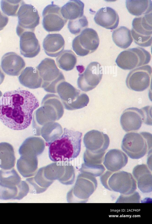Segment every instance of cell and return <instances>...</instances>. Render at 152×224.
I'll list each match as a JSON object with an SVG mask.
<instances>
[{"label":"cell","mask_w":152,"mask_h":224,"mask_svg":"<svg viewBox=\"0 0 152 224\" xmlns=\"http://www.w3.org/2000/svg\"><path fill=\"white\" fill-rule=\"evenodd\" d=\"M151 59L150 53L144 48L137 47L121 52L115 62L118 67L124 70H131L148 64Z\"/></svg>","instance_id":"7"},{"label":"cell","mask_w":152,"mask_h":224,"mask_svg":"<svg viewBox=\"0 0 152 224\" xmlns=\"http://www.w3.org/2000/svg\"><path fill=\"white\" fill-rule=\"evenodd\" d=\"M77 80L78 87L86 92L95 88L101 81L102 76V68L97 62H92L87 66L83 73L79 74Z\"/></svg>","instance_id":"12"},{"label":"cell","mask_w":152,"mask_h":224,"mask_svg":"<svg viewBox=\"0 0 152 224\" xmlns=\"http://www.w3.org/2000/svg\"><path fill=\"white\" fill-rule=\"evenodd\" d=\"M148 107L141 109L131 107L125 109L120 118L123 129L126 132L135 131L140 128L143 122L148 124L149 117Z\"/></svg>","instance_id":"10"},{"label":"cell","mask_w":152,"mask_h":224,"mask_svg":"<svg viewBox=\"0 0 152 224\" xmlns=\"http://www.w3.org/2000/svg\"><path fill=\"white\" fill-rule=\"evenodd\" d=\"M131 34L137 45L143 47L151 46L152 41V12L134 18Z\"/></svg>","instance_id":"8"},{"label":"cell","mask_w":152,"mask_h":224,"mask_svg":"<svg viewBox=\"0 0 152 224\" xmlns=\"http://www.w3.org/2000/svg\"><path fill=\"white\" fill-rule=\"evenodd\" d=\"M1 66L3 71L7 74L17 76L24 68L25 63L23 58L17 53L10 52L2 56Z\"/></svg>","instance_id":"16"},{"label":"cell","mask_w":152,"mask_h":224,"mask_svg":"<svg viewBox=\"0 0 152 224\" xmlns=\"http://www.w3.org/2000/svg\"><path fill=\"white\" fill-rule=\"evenodd\" d=\"M99 43V38L96 31L92 28H87L74 38L72 47L77 55L83 56L96 51Z\"/></svg>","instance_id":"9"},{"label":"cell","mask_w":152,"mask_h":224,"mask_svg":"<svg viewBox=\"0 0 152 224\" xmlns=\"http://www.w3.org/2000/svg\"><path fill=\"white\" fill-rule=\"evenodd\" d=\"M39 106L37 98L28 91L6 92L0 99V120L10 129H24L31 124L33 112Z\"/></svg>","instance_id":"1"},{"label":"cell","mask_w":152,"mask_h":224,"mask_svg":"<svg viewBox=\"0 0 152 224\" xmlns=\"http://www.w3.org/2000/svg\"><path fill=\"white\" fill-rule=\"evenodd\" d=\"M21 75V83L24 86L31 89L41 87L42 80L37 69L27 67Z\"/></svg>","instance_id":"26"},{"label":"cell","mask_w":152,"mask_h":224,"mask_svg":"<svg viewBox=\"0 0 152 224\" xmlns=\"http://www.w3.org/2000/svg\"><path fill=\"white\" fill-rule=\"evenodd\" d=\"M112 37L115 44L122 49L128 47L133 41L130 30L124 26H121L113 31Z\"/></svg>","instance_id":"27"},{"label":"cell","mask_w":152,"mask_h":224,"mask_svg":"<svg viewBox=\"0 0 152 224\" xmlns=\"http://www.w3.org/2000/svg\"><path fill=\"white\" fill-rule=\"evenodd\" d=\"M105 170V168L102 164H85L82 171L84 173L95 177L100 176L104 173Z\"/></svg>","instance_id":"32"},{"label":"cell","mask_w":152,"mask_h":224,"mask_svg":"<svg viewBox=\"0 0 152 224\" xmlns=\"http://www.w3.org/2000/svg\"><path fill=\"white\" fill-rule=\"evenodd\" d=\"M56 91L67 109L81 108L86 106L89 102V98L86 93L65 81L58 85Z\"/></svg>","instance_id":"6"},{"label":"cell","mask_w":152,"mask_h":224,"mask_svg":"<svg viewBox=\"0 0 152 224\" xmlns=\"http://www.w3.org/2000/svg\"><path fill=\"white\" fill-rule=\"evenodd\" d=\"M43 46L45 53L48 55L56 57L58 56L64 49V40L59 34H50L44 38Z\"/></svg>","instance_id":"23"},{"label":"cell","mask_w":152,"mask_h":224,"mask_svg":"<svg viewBox=\"0 0 152 224\" xmlns=\"http://www.w3.org/2000/svg\"><path fill=\"white\" fill-rule=\"evenodd\" d=\"M17 16L18 23L16 33L20 37L24 32H33L39 24L40 17L37 10L34 6L24 3L20 7Z\"/></svg>","instance_id":"11"},{"label":"cell","mask_w":152,"mask_h":224,"mask_svg":"<svg viewBox=\"0 0 152 224\" xmlns=\"http://www.w3.org/2000/svg\"><path fill=\"white\" fill-rule=\"evenodd\" d=\"M61 8L58 6L49 4L44 9L42 13V25L48 32L60 31L67 22V20L62 16Z\"/></svg>","instance_id":"14"},{"label":"cell","mask_w":152,"mask_h":224,"mask_svg":"<svg viewBox=\"0 0 152 224\" xmlns=\"http://www.w3.org/2000/svg\"><path fill=\"white\" fill-rule=\"evenodd\" d=\"M84 4L79 0H71L63 6L61 13L64 18L73 20L83 16Z\"/></svg>","instance_id":"24"},{"label":"cell","mask_w":152,"mask_h":224,"mask_svg":"<svg viewBox=\"0 0 152 224\" xmlns=\"http://www.w3.org/2000/svg\"><path fill=\"white\" fill-rule=\"evenodd\" d=\"M140 198L139 193L135 191L129 195L121 194L116 203H139Z\"/></svg>","instance_id":"33"},{"label":"cell","mask_w":152,"mask_h":224,"mask_svg":"<svg viewBox=\"0 0 152 224\" xmlns=\"http://www.w3.org/2000/svg\"><path fill=\"white\" fill-rule=\"evenodd\" d=\"M151 67L146 65L130 71L126 80L127 86L129 89L141 92L149 86L152 75Z\"/></svg>","instance_id":"13"},{"label":"cell","mask_w":152,"mask_h":224,"mask_svg":"<svg viewBox=\"0 0 152 224\" xmlns=\"http://www.w3.org/2000/svg\"><path fill=\"white\" fill-rule=\"evenodd\" d=\"M87 146L94 154L106 152L110 144V139L107 135L103 132L93 130L88 132L87 136Z\"/></svg>","instance_id":"18"},{"label":"cell","mask_w":152,"mask_h":224,"mask_svg":"<svg viewBox=\"0 0 152 224\" xmlns=\"http://www.w3.org/2000/svg\"><path fill=\"white\" fill-rule=\"evenodd\" d=\"M20 37V51L26 58L35 57L40 50V45L34 33L31 31L23 32Z\"/></svg>","instance_id":"17"},{"label":"cell","mask_w":152,"mask_h":224,"mask_svg":"<svg viewBox=\"0 0 152 224\" xmlns=\"http://www.w3.org/2000/svg\"><path fill=\"white\" fill-rule=\"evenodd\" d=\"M152 138L148 132L127 133L123 138L121 148L130 158L140 159L151 150Z\"/></svg>","instance_id":"4"},{"label":"cell","mask_w":152,"mask_h":224,"mask_svg":"<svg viewBox=\"0 0 152 224\" xmlns=\"http://www.w3.org/2000/svg\"><path fill=\"white\" fill-rule=\"evenodd\" d=\"M25 3L21 0H2L1 1V9L3 13L8 16H17L20 6Z\"/></svg>","instance_id":"29"},{"label":"cell","mask_w":152,"mask_h":224,"mask_svg":"<svg viewBox=\"0 0 152 224\" xmlns=\"http://www.w3.org/2000/svg\"><path fill=\"white\" fill-rule=\"evenodd\" d=\"M29 192V187L27 182L21 181L17 186H10L0 182V200H20Z\"/></svg>","instance_id":"21"},{"label":"cell","mask_w":152,"mask_h":224,"mask_svg":"<svg viewBox=\"0 0 152 224\" xmlns=\"http://www.w3.org/2000/svg\"><path fill=\"white\" fill-rule=\"evenodd\" d=\"M8 20L7 16L0 11V31L3 30L7 25Z\"/></svg>","instance_id":"34"},{"label":"cell","mask_w":152,"mask_h":224,"mask_svg":"<svg viewBox=\"0 0 152 224\" xmlns=\"http://www.w3.org/2000/svg\"><path fill=\"white\" fill-rule=\"evenodd\" d=\"M82 133L66 128L58 138L49 143L48 155L55 162L69 161L79 155L81 150Z\"/></svg>","instance_id":"2"},{"label":"cell","mask_w":152,"mask_h":224,"mask_svg":"<svg viewBox=\"0 0 152 224\" xmlns=\"http://www.w3.org/2000/svg\"><path fill=\"white\" fill-rule=\"evenodd\" d=\"M126 4L129 12L134 16H139L152 12L151 0H127Z\"/></svg>","instance_id":"25"},{"label":"cell","mask_w":152,"mask_h":224,"mask_svg":"<svg viewBox=\"0 0 152 224\" xmlns=\"http://www.w3.org/2000/svg\"><path fill=\"white\" fill-rule=\"evenodd\" d=\"M77 62V57L72 50H66L62 51L56 58L57 66L66 71L72 69Z\"/></svg>","instance_id":"28"},{"label":"cell","mask_w":152,"mask_h":224,"mask_svg":"<svg viewBox=\"0 0 152 224\" xmlns=\"http://www.w3.org/2000/svg\"><path fill=\"white\" fill-rule=\"evenodd\" d=\"M128 157L120 150L112 149L106 154L104 158L103 164L108 170L112 172L118 171L127 164Z\"/></svg>","instance_id":"22"},{"label":"cell","mask_w":152,"mask_h":224,"mask_svg":"<svg viewBox=\"0 0 152 224\" xmlns=\"http://www.w3.org/2000/svg\"><path fill=\"white\" fill-rule=\"evenodd\" d=\"M21 181V178L14 169L0 170V182L10 186H17Z\"/></svg>","instance_id":"30"},{"label":"cell","mask_w":152,"mask_h":224,"mask_svg":"<svg viewBox=\"0 0 152 224\" xmlns=\"http://www.w3.org/2000/svg\"><path fill=\"white\" fill-rule=\"evenodd\" d=\"M4 78V74L0 67V85L3 82Z\"/></svg>","instance_id":"35"},{"label":"cell","mask_w":152,"mask_h":224,"mask_svg":"<svg viewBox=\"0 0 152 224\" xmlns=\"http://www.w3.org/2000/svg\"><path fill=\"white\" fill-rule=\"evenodd\" d=\"M133 177L137 181L138 188L143 193H149L152 191V174L146 165H138L133 169Z\"/></svg>","instance_id":"19"},{"label":"cell","mask_w":152,"mask_h":224,"mask_svg":"<svg viewBox=\"0 0 152 224\" xmlns=\"http://www.w3.org/2000/svg\"><path fill=\"white\" fill-rule=\"evenodd\" d=\"M97 181L95 177L89 174L83 173L79 175L74 188L71 191L80 199L86 202L90 196L96 189Z\"/></svg>","instance_id":"15"},{"label":"cell","mask_w":152,"mask_h":224,"mask_svg":"<svg viewBox=\"0 0 152 224\" xmlns=\"http://www.w3.org/2000/svg\"><path fill=\"white\" fill-rule=\"evenodd\" d=\"M94 19L97 24L110 30L115 29L119 22L118 14L114 9L109 7H104L99 9Z\"/></svg>","instance_id":"20"},{"label":"cell","mask_w":152,"mask_h":224,"mask_svg":"<svg viewBox=\"0 0 152 224\" xmlns=\"http://www.w3.org/2000/svg\"><path fill=\"white\" fill-rule=\"evenodd\" d=\"M36 69L42 80L41 87L47 92L56 93L57 86L64 81L65 78L62 72L58 68L54 60L46 58Z\"/></svg>","instance_id":"5"},{"label":"cell","mask_w":152,"mask_h":224,"mask_svg":"<svg viewBox=\"0 0 152 224\" xmlns=\"http://www.w3.org/2000/svg\"><path fill=\"white\" fill-rule=\"evenodd\" d=\"M103 186L107 189L129 195L134 192L137 189V182L130 173L122 171L112 172L107 171L100 176Z\"/></svg>","instance_id":"3"},{"label":"cell","mask_w":152,"mask_h":224,"mask_svg":"<svg viewBox=\"0 0 152 224\" xmlns=\"http://www.w3.org/2000/svg\"><path fill=\"white\" fill-rule=\"evenodd\" d=\"M88 25V22L87 18L85 16L83 15L82 17L76 19L69 20L68 24V28L71 33L77 35L87 27Z\"/></svg>","instance_id":"31"}]
</instances>
